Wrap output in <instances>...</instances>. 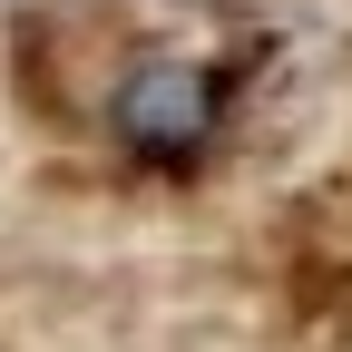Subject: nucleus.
I'll return each instance as SVG.
<instances>
[{
	"mask_svg": "<svg viewBox=\"0 0 352 352\" xmlns=\"http://www.w3.org/2000/svg\"><path fill=\"white\" fill-rule=\"evenodd\" d=\"M108 138L138 166H196L215 138H226V69L186 59V50L127 59V78L108 88Z\"/></svg>",
	"mask_w": 352,
	"mask_h": 352,
	"instance_id": "obj_1",
	"label": "nucleus"
}]
</instances>
